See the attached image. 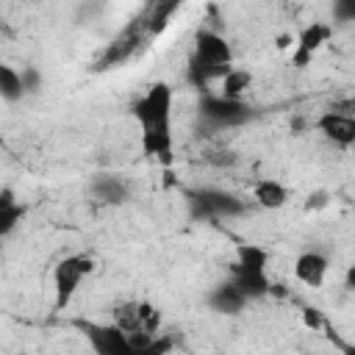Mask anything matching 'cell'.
I'll use <instances>...</instances> for the list:
<instances>
[{
    "instance_id": "obj_17",
    "label": "cell",
    "mask_w": 355,
    "mask_h": 355,
    "mask_svg": "<svg viewBox=\"0 0 355 355\" xmlns=\"http://www.w3.org/2000/svg\"><path fill=\"white\" fill-rule=\"evenodd\" d=\"M0 97L6 103H19L25 97V86H22V72L8 67L6 61H0Z\"/></svg>"
},
{
    "instance_id": "obj_14",
    "label": "cell",
    "mask_w": 355,
    "mask_h": 355,
    "mask_svg": "<svg viewBox=\"0 0 355 355\" xmlns=\"http://www.w3.org/2000/svg\"><path fill=\"white\" fill-rule=\"evenodd\" d=\"M291 197V189L275 178H261L255 186H252V202L258 208H266V211H277L288 202Z\"/></svg>"
},
{
    "instance_id": "obj_4",
    "label": "cell",
    "mask_w": 355,
    "mask_h": 355,
    "mask_svg": "<svg viewBox=\"0 0 355 355\" xmlns=\"http://www.w3.org/2000/svg\"><path fill=\"white\" fill-rule=\"evenodd\" d=\"M97 269V261L92 252H69L55 261L53 266V313H61L72 305L80 286L92 272Z\"/></svg>"
},
{
    "instance_id": "obj_11",
    "label": "cell",
    "mask_w": 355,
    "mask_h": 355,
    "mask_svg": "<svg viewBox=\"0 0 355 355\" xmlns=\"http://www.w3.org/2000/svg\"><path fill=\"white\" fill-rule=\"evenodd\" d=\"M89 194L100 205H122L130 197V186L119 175H94L89 183Z\"/></svg>"
},
{
    "instance_id": "obj_9",
    "label": "cell",
    "mask_w": 355,
    "mask_h": 355,
    "mask_svg": "<svg viewBox=\"0 0 355 355\" xmlns=\"http://www.w3.org/2000/svg\"><path fill=\"white\" fill-rule=\"evenodd\" d=\"M316 130L322 133L324 141H330L338 150H349L355 144V116H349V114H336L327 108L319 114Z\"/></svg>"
},
{
    "instance_id": "obj_16",
    "label": "cell",
    "mask_w": 355,
    "mask_h": 355,
    "mask_svg": "<svg viewBox=\"0 0 355 355\" xmlns=\"http://www.w3.org/2000/svg\"><path fill=\"white\" fill-rule=\"evenodd\" d=\"M111 324L119 327L128 336H136L139 333V300L116 302L114 311H111Z\"/></svg>"
},
{
    "instance_id": "obj_18",
    "label": "cell",
    "mask_w": 355,
    "mask_h": 355,
    "mask_svg": "<svg viewBox=\"0 0 355 355\" xmlns=\"http://www.w3.org/2000/svg\"><path fill=\"white\" fill-rule=\"evenodd\" d=\"M336 11L341 14V22H349V19L355 17V6H352V3H347V6H336Z\"/></svg>"
},
{
    "instance_id": "obj_5",
    "label": "cell",
    "mask_w": 355,
    "mask_h": 355,
    "mask_svg": "<svg viewBox=\"0 0 355 355\" xmlns=\"http://www.w3.org/2000/svg\"><path fill=\"white\" fill-rule=\"evenodd\" d=\"M92 355H139L136 336L122 333L111 322H75Z\"/></svg>"
},
{
    "instance_id": "obj_13",
    "label": "cell",
    "mask_w": 355,
    "mask_h": 355,
    "mask_svg": "<svg viewBox=\"0 0 355 355\" xmlns=\"http://www.w3.org/2000/svg\"><path fill=\"white\" fill-rule=\"evenodd\" d=\"M25 214H28V205L17 197L14 189L3 186L0 189V239H8L19 227V222L25 219Z\"/></svg>"
},
{
    "instance_id": "obj_12",
    "label": "cell",
    "mask_w": 355,
    "mask_h": 355,
    "mask_svg": "<svg viewBox=\"0 0 355 355\" xmlns=\"http://www.w3.org/2000/svg\"><path fill=\"white\" fill-rule=\"evenodd\" d=\"M205 302H208V308L211 311H216V313H222V316H236V313H241L250 302H247V297L230 283V280H225V283H219V286H214L211 291H208V297H205Z\"/></svg>"
},
{
    "instance_id": "obj_1",
    "label": "cell",
    "mask_w": 355,
    "mask_h": 355,
    "mask_svg": "<svg viewBox=\"0 0 355 355\" xmlns=\"http://www.w3.org/2000/svg\"><path fill=\"white\" fill-rule=\"evenodd\" d=\"M133 119L139 122L141 155L169 166L175 161V133H172V111L175 92L169 83L155 80L133 100Z\"/></svg>"
},
{
    "instance_id": "obj_6",
    "label": "cell",
    "mask_w": 355,
    "mask_h": 355,
    "mask_svg": "<svg viewBox=\"0 0 355 355\" xmlns=\"http://www.w3.org/2000/svg\"><path fill=\"white\" fill-rule=\"evenodd\" d=\"M200 116L214 128H241L255 116V108L244 100H227L216 92H205L200 97Z\"/></svg>"
},
{
    "instance_id": "obj_8",
    "label": "cell",
    "mask_w": 355,
    "mask_h": 355,
    "mask_svg": "<svg viewBox=\"0 0 355 355\" xmlns=\"http://www.w3.org/2000/svg\"><path fill=\"white\" fill-rule=\"evenodd\" d=\"M330 39H333V25H327V22H308V25L297 33V39H294L291 64H294L297 69H305V67L319 55V50H322Z\"/></svg>"
},
{
    "instance_id": "obj_15",
    "label": "cell",
    "mask_w": 355,
    "mask_h": 355,
    "mask_svg": "<svg viewBox=\"0 0 355 355\" xmlns=\"http://www.w3.org/2000/svg\"><path fill=\"white\" fill-rule=\"evenodd\" d=\"M216 86H219V89H216L219 97H227V100H244V94H247L250 86H252V72H250V69H241V67H230V69L219 78Z\"/></svg>"
},
{
    "instance_id": "obj_7",
    "label": "cell",
    "mask_w": 355,
    "mask_h": 355,
    "mask_svg": "<svg viewBox=\"0 0 355 355\" xmlns=\"http://www.w3.org/2000/svg\"><path fill=\"white\" fill-rule=\"evenodd\" d=\"M189 202L194 214L202 219H230L247 214V202L225 189H197L189 194Z\"/></svg>"
},
{
    "instance_id": "obj_3",
    "label": "cell",
    "mask_w": 355,
    "mask_h": 355,
    "mask_svg": "<svg viewBox=\"0 0 355 355\" xmlns=\"http://www.w3.org/2000/svg\"><path fill=\"white\" fill-rule=\"evenodd\" d=\"M230 283L247 297V302L266 297L272 291L269 252L258 244H239L236 247V261L230 263Z\"/></svg>"
},
{
    "instance_id": "obj_10",
    "label": "cell",
    "mask_w": 355,
    "mask_h": 355,
    "mask_svg": "<svg viewBox=\"0 0 355 355\" xmlns=\"http://www.w3.org/2000/svg\"><path fill=\"white\" fill-rule=\"evenodd\" d=\"M294 277L308 286V288H322L324 280H327V272H330V258L319 250H305L294 258V266H291Z\"/></svg>"
},
{
    "instance_id": "obj_2",
    "label": "cell",
    "mask_w": 355,
    "mask_h": 355,
    "mask_svg": "<svg viewBox=\"0 0 355 355\" xmlns=\"http://www.w3.org/2000/svg\"><path fill=\"white\" fill-rule=\"evenodd\" d=\"M233 67V47L230 42L211 28H200L194 33V50L189 58V80L194 89L208 92V86H216L219 78Z\"/></svg>"
}]
</instances>
